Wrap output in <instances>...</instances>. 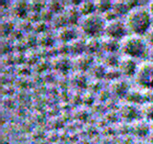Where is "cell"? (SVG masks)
Masks as SVG:
<instances>
[{
    "label": "cell",
    "mask_w": 153,
    "mask_h": 144,
    "mask_svg": "<svg viewBox=\"0 0 153 144\" xmlns=\"http://www.w3.org/2000/svg\"><path fill=\"white\" fill-rule=\"evenodd\" d=\"M126 99L128 103L136 105V104H145L147 103V99L146 97V94L141 92V91L136 90V89H130L126 95Z\"/></svg>",
    "instance_id": "obj_13"
},
{
    "label": "cell",
    "mask_w": 153,
    "mask_h": 144,
    "mask_svg": "<svg viewBox=\"0 0 153 144\" xmlns=\"http://www.w3.org/2000/svg\"><path fill=\"white\" fill-rule=\"evenodd\" d=\"M82 73L83 72H76L72 77V83L78 86V88H83L86 85V79Z\"/></svg>",
    "instance_id": "obj_25"
},
{
    "label": "cell",
    "mask_w": 153,
    "mask_h": 144,
    "mask_svg": "<svg viewBox=\"0 0 153 144\" xmlns=\"http://www.w3.org/2000/svg\"><path fill=\"white\" fill-rule=\"evenodd\" d=\"M123 53L130 58H143L146 55V43L141 36L130 35L123 38L121 41Z\"/></svg>",
    "instance_id": "obj_2"
},
{
    "label": "cell",
    "mask_w": 153,
    "mask_h": 144,
    "mask_svg": "<svg viewBox=\"0 0 153 144\" xmlns=\"http://www.w3.org/2000/svg\"><path fill=\"white\" fill-rule=\"evenodd\" d=\"M48 8H49V11L51 13H55L56 14H59L61 10L63 9V6H62L61 2L59 1H51L48 4Z\"/></svg>",
    "instance_id": "obj_29"
},
{
    "label": "cell",
    "mask_w": 153,
    "mask_h": 144,
    "mask_svg": "<svg viewBox=\"0 0 153 144\" xmlns=\"http://www.w3.org/2000/svg\"><path fill=\"white\" fill-rule=\"evenodd\" d=\"M147 140H148V142H149V143L153 144V132H151V133L147 136Z\"/></svg>",
    "instance_id": "obj_34"
},
{
    "label": "cell",
    "mask_w": 153,
    "mask_h": 144,
    "mask_svg": "<svg viewBox=\"0 0 153 144\" xmlns=\"http://www.w3.org/2000/svg\"><path fill=\"white\" fill-rule=\"evenodd\" d=\"M140 112L145 118L152 121L153 120V103L152 102L145 103L142 106Z\"/></svg>",
    "instance_id": "obj_22"
},
{
    "label": "cell",
    "mask_w": 153,
    "mask_h": 144,
    "mask_svg": "<svg viewBox=\"0 0 153 144\" xmlns=\"http://www.w3.org/2000/svg\"><path fill=\"white\" fill-rule=\"evenodd\" d=\"M79 14L80 13L79 12V10H76L74 7L69 8L64 14V16L67 20V23L69 24V26H74L75 24L78 23L79 19Z\"/></svg>",
    "instance_id": "obj_17"
},
{
    "label": "cell",
    "mask_w": 153,
    "mask_h": 144,
    "mask_svg": "<svg viewBox=\"0 0 153 144\" xmlns=\"http://www.w3.org/2000/svg\"><path fill=\"white\" fill-rule=\"evenodd\" d=\"M121 75H122V72L118 68H115V67H113V68H107L106 74H105V79L113 82V81L120 79Z\"/></svg>",
    "instance_id": "obj_26"
},
{
    "label": "cell",
    "mask_w": 153,
    "mask_h": 144,
    "mask_svg": "<svg viewBox=\"0 0 153 144\" xmlns=\"http://www.w3.org/2000/svg\"><path fill=\"white\" fill-rule=\"evenodd\" d=\"M146 40L149 42V44L153 46V30H150L149 32H147L146 35Z\"/></svg>",
    "instance_id": "obj_32"
},
{
    "label": "cell",
    "mask_w": 153,
    "mask_h": 144,
    "mask_svg": "<svg viewBox=\"0 0 153 144\" xmlns=\"http://www.w3.org/2000/svg\"><path fill=\"white\" fill-rule=\"evenodd\" d=\"M104 64L108 66V68H113L115 66H119L120 59L115 53H107V55L104 57Z\"/></svg>",
    "instance_id": "obj_23"
},
{
    "label": "cell",
    "mask_w": 153,
    "mask_h": 144,
    "mask_svg": "<svg viewBox=\"0 0 153 144\" xmlns=\"http://www.w3.org/2000/svg\"><path fill=\"white\" fill-rule=\"evenodd\" d=\"M136 83L146 89H153V62H143L135 73Z\"/></svg>",
    "instance_id": "obj_4"
},
{
    "label": "cell",
    "mask_w": 153,
    "mask_h": 144,
    "mask_svg": "<svg viewBox=\"0 0 153 144\" xmlns=\"http://www.w3.org/2000/svg\"><path fill=\"white\" fill-rule=\"evenodd\" d=\"M42 2H37V1H33L31 2L30 8L32 12H40L42 8H43V4H41Z\"/></svg>",
    "instance_id": "obj_30"
},
{
    "label": "cell",
    "mask_w": 153,
    "mask_h": 144,
    "mask_svg": "<svg viewBox=\"0 0 153 144\" xmlns=\"http://www.w3.org/2000/svg\"><path fill=\"white\" fill-rule=\"evenodd\" d=\"M107 68L103 64H95L91 67V74L97 80H100L105 78Z\"/></svg>",
    "instance_id": "obj_21"
},
{
    "label": "cell",
    "mask_w": 153,
    "mask_h": 144,
    "mask_svg": "<svg viewBox=\"0 0 153 144\" xmlns=\"http://www.w3.org/2000/svg\"><path fill=\"white\" fill-rule=\"evenodd\" d=\"M111 3H112L111 1H104V0L95 1V9H96V11H98L99 13H102L103 14L112 9Z\"/></svg>",
    "instance_id": "obj_24"
},
{
    "label": "cell",
    "mask_w": 153,
    "mask_h": 144,
    "mask_svg": "<svg viewBox=\"0 0 153 144\" xmlns=\"http://www.w3.org/2000/svg\"><path fill=\"white\" fill-rule=\"evenodd\" d=\"M131 131L138 137H146L149 134V123L145 120H136L131 126Z\"/></svg>",
    "instance_id": "obj_9"
},
{
    "label": "cell",
    "mask_w": 153,
    "mask_h": 144,
    "mask_svg": "<svg viewBox=\"0 0 153 144\" xmlns=\"http://www.w3.org/2000/svg\"><path fill=\"white\" fill-rule=\"evenodd\" d=\"M92 64H93V57L89 54L79 55L72 61V65H73L75 69L79 70V72H83L91 68L93 66Z\"/></svg>",
    "instance_id": "obj_6"
},
{
    "label": "cell",
    "mask_w": 153,
    "mask_h": 144,
    "mask_svg": "<svg viewBox=\"0 0 153 144\" xmlns=\"http://www.w3.org/2000/svg\"><path fill=\"white\" fill-rule=\"evenodd\" d=\"M137 64L133 58L124 56L122 59H120L119 62V69L122 72V74L126 76H132L137 71Z\"/></svg>",
    "instance_id": "obj_7"
},
{
    "label": "cell",
    "mask_w": 153,
    "mask_h": 144,
    "mask_svg": "<svg viewBox=\"0 0 153 144\" xmlns=\"http://www.w3.org/2000/svg\"><path fill=\"white\" fill-rule=\"evenodd\" d=\"M79 27L83 33L90 36L91 38H96L104 31V19L99 14H92L84 16L79 21Z\"/></svg>",
    "instance_id": "obj_3"
},
{
    "label": "cell",
    "mask_w": 153,
    "mask_h": 144,
    "mask_svg": "<svg viewBox=\"0 0 153 144\" xmlns=\"http://www.w3.org/2000/svg\"><path fill=\"white\" fill-rule=\"evenodd\" d=\"M149 129H150L151 131L153 132V120H152V121H150V122H149Z\"/></svg>",
    "instance_id": "obj_36"
},
{
    "label": "cell",
    "mask_w": 153,
    "mask_h": 144,
    "mask_svg": "<svg viewBox=\"0 0 153 144\" xmlns=\"http://www.w3.org/2000/svg\"><path fill=\"white\" fill-rule=\"evenodd\" d=\"M27 9H28V4H26V2L16 1V3H13L12 7V11L17 17H22L26 14Z\"/></svg>",
    "instance_id": "obj_20"
},
{
    "label": "cell",
    "mask_w": 153,
    "mask_h": 144,
    "mask_svg": "<svg viewBox=\"0 0 153 144\" xmlns=\"http://www.w3.org/2000/svg\"><path fill=\"white\" fill-rule=\"evenodd\" d=\"M83 102H84V104H87V105L92 104L93 99H92V97L90 96V94H87V95L83 96Z\"/></svg>",
    "instance_id": "obj_33"
},
{
    "label": "cell",
    "mask_w": 153,
    "mask_h": 144,
    "mask_svg": "<svg viewBox=\"0 0 153 144\" xmlns=\"http://www.w3.org/2000/svg\"><path fill=\"white\" fill-rule=\"evenodd\" d=\"M100 48H102V43L99 41L97 38H90L89 40L85 41V51L89 55L98 52Z\"/></svg>",
    "instance_id": "obj_18"
},
{
    "label": "cell",
    "mask_w": 153,
    "mask_h": 144,
    "mask_svg": "<svg viewBox=\"0 0 153 144\" xmlns=\"http://www.w3.org/2000/svg\"><path fill=\"white\" fill-rule=\"evenodd\" d=\"M120 113L123 118L126 120H135L139 116V110L136 106L130 103L123 105L120 109Z\"/></svg>",
    "instance_id": "obj_12"
},
{
    "label": "cell",
    "mask_w": 153,
    "mask_h": 144,
    "mask_svg": "<svg viewBox=\"0 0 153 144\" xmlns=\"http://www.w3.org/2000/svg\"><path fill=\"white\" fill-rule=\"evenodd\" d=\"M149 11H150V13L153 14V1L150 2V4H149Z\"/></svg>",
    "instance_id": "obj_35"
},
{
    "label": "cell",
    "mask_w": 153,
    "mask_h": 144,
    "mask_svg": "<svg viewBox=\"0 0 153 144\" xmlns=\"http://www.w3.org/2000/svg\"><path fill=\"white\" fill-rule=\"evenodd\" d=\"M79 12L80 14H83L84 16H89V14H92L93 11H95V2L92 1H83L80 2L79 6Z\"/></svg>",
    "instance_id": "obj_19"
},
{
    "label": "cell",
    "mask_w": 153,
    "mask_h": 144,
    "mask_svg": "<svg viewBox=\"0 0 153 144\" xmlns=\"http://www.w3.org/2000/svg\"><path fill=\"white\" fill-rule=\"evenodd\" d=\"M138 1H115L112 4V10L116 14H126L134 8L138 7Z\"/></svg>",
    "instance_id": "obj_8"
},
{
    "label": "cell",
    "mask_w": 153,
    "mask_h": 144,
    "mask_svg": "<svg viewBox=\"0 0 153 144\" xmlns=\"http://www.w3.org/2000/svg\"><path fill=\"white\" fill-rule=\"evenodd\" d=\"M72 65V62L69 61V59H67L65 56H60L57 57L53 61V67L60 72H66L68 71L70 66Z\"/></svg>",
    "instance_id": "obj_16"
},
{
    "label": "cell",
    "mask_w": 153,
    "mask_h": 144,
    "mask_svg": "<svg viewBox=\"0 0 153 144\" xmlns=\"http://www.w3.org/2000/svg\"><path fill=\"white\" fill-rule=\"evenodd\" d=\"M67 45H68L69 53H71L72 55H74L76 57L82 55L83 52L85 51V41L81 40H75L69 42Z\"/></svg>",
    "instance_id": "obj_15"
},
{
    "label": "cell",
    "mask_w": 153,
    "mask_h": 144,
    "mask_svg": "<svg viewBox=\"0 0 153 144\" xmlns=\"http://www.w3.org/2000/svg\"><path fill=\"white\" fill-rule=\"evenodd\" d=\"M53 24L59 30L60 28L67 26L68 23H67V20L64 16V14H56V16L53 17Z\"/></svg>",
    "instance_id": "obj_27"
},
{
    "label": "cell",
    "mask_w": 153,
    "mask_h": 144,
    "mask_svg": "<svg viewBox=\"0 0 153 144\" xmlns=\"http://www.w3.org/2000/svg\"><path fill=\"white\" fill-rule=\"evenodd\" d=\"M38 42L43 46H50L53 44L54 40H53V38L50 34H42L39 37V38H38Z\"/></svg>",
    "instance_id": "obj_28"
},
{
    "label": "cell",
    "mask_w": 153,
    "mask_h": 144,
    "mask_svg": "<svg viewBox=\"0 0 153 144\" xmlns=\"http://www.w3.org/2000/svg\"><path fill=\"white\" fill-rule=\"evenodd\" d=\"M127 27L123 21L120 19H114V20L108 21L105 24L104 33L108 38H114V40H123L126 37Z\"/></svg>",
    "instance_id": "obj_5"
},
{
    "label": "cell",
    "mask_w": 153,
    "mask_h": 144,
    "mask_svg": "<svg viewBox=\"0 0 153 144\" xmlns=\"http://www.w3.org/2000/svg\"><path fill=\"white\" fill-rule=\"evenodd\" d=\"M150 23V13L145 7H136L127 14L126 25L135 35L141 36L147 32Z\"/></svg>",
    "instance_id": "obj_1"
},
{
    "label": "cell",
    "mask_w": 153,
    "mask_h": 144,
    "mask_svg": "<svg viewBox=\"0 0 153 144\" xmlns=\"http://www.w3.org/2000/svg\"><path fill=\"white\" fill-rule=\"evenodd\" d=\"M152 96H153V92H152Z\"/></svg>",
    "instance_id": "obj_37"
},
{
    "label": "cell",
    "mask_w": 153,
    "mask_h": 144,
    "mask_svg": "<svg viewBox=\"0 0 153 144\" xmlns=\"http://www.w3.org/2000/svg\"><path fill=\"white\" fill-rule=\"evenodd\" d=\"M57 38L62 42H71L76 40V31L73 26H65L57 31Z\"/></svg>",
    "instance_id": "obj_11"
},
{
    "label": "cell",
    "mask_w": 153,
    "mask_h": 144,
    "mask_svg": "<svg viewBox=\"0 0 153 144\" xmlns=\"http://www.w3.org/2000/svg\"><path fill=\"white\" fill-rule=\"evenodd\" d=\"M100 43H102V49L107 53H115L121 48V43L117 40L108 37L106 38H103Z\"/></svg>",
    "instance_id": "obj_14"
},
{
    "label": "cell",
    "mask_w": 153,
    "mask_h": 144,
    "mask_svg": "<svg viewBox=\"0 0 153 144\" xmlns=\"http://www.w3.org/2000/svg\"><path fill=\"white\" fill-rule=\"evenodd\" d=\"M102 17H103V19H106L107 22H108V21L114 20L115 17H116V14L113 12V10H110V11H108V12H106L105 14H102Z\"/></svg>",
    "instance_id": "obj_31"
},
{
    "label": "cell",
    "mask_w": 153,
    "mask_h": 144,
    "mask_svg": "<svg viewBox=\"0 0 153 144\" xmlns=\"http://www.w3.org/2000/svg\"><path fill=\"white\" fill-rule=\"evenodd\" d=\"M110 90H111L114 94H116L118 96H121V97L124 96V97H126L127 92L130 90V88H129V84L126 80L118 79L116 81L111 82Z\"/></svg>",
    "instance_id": "obj_10"
}]
</instances>
